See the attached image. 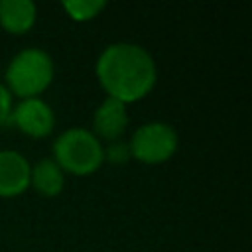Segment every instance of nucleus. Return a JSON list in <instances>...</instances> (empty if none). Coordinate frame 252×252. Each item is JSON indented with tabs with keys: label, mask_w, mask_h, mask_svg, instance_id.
<instances>
[{
	"label": "nucleus",
	"mask_w": 252,
	"mask_h": 252,
	"mask_svg": "<svg viewBox=\"0 0 252 252\" xmlns=\"http://www.w3.org/2000/svg\"><path fill=\"white\" fill-rule=\"evenodd\" d=\"M30 161L14 150H0V197L22 195L30 187Z\"/></svg>",
	"instance_id": "nucleus-6"
},
{
	"label": "nucleus",
	"mask_w": 252,
	"mask_h": 252,
	"mask_svg": "<svg viewBox=\"0 0 252 252\" xmlns=\"http://www.w3.org/2000/svg\"><path fill=\"white\" fill-rule=\"evenodd\" d=\"M63 173L91 175L104 161V148L100 140L87 128H67L53 142L51 158Z\"/></svg>",
	"instance_id": "nucleus-3"
},
{
	"label": "nucleus",
	"mask_w": 252,
	"mask_h": 252,
	"mask_svg": "<svg viewBox=\"0 0 252 252\" xmlns=\"http://www.w3.org/2000/svg\"><path fill=\"white\" fill-rule=\"evenodd\" d=\"M12 108H14L12 94H10V91L0 83V128H2L4 124H8V122H10Z\"/></svg>",
	"instance_id": "nucleus-12"
},
{
	"label": "nucleus",
	"mask_w": 252,
	"mask_h": 252,
	"mask_svg": "<svg viewBox=\"0 0 252 252\" xmlns=\"http://www.w3.org/2000/svg\"><path fill=\"white\" fill-rule=\"evenodd\" d=\"M53 59L39 47H26L18 51L6 67L4 79L10 94L22 98L39 96L53 81Z\"/></svg>",
	"instance_id": "nucleus-2"
},
{
	"label": "nucleus",
	"mask_w": 252,
	"mask_h": 252,
	"mask_svg": "<svg viewBox=\"0 0 252 252\" xmlns=\"http://www.w3.org/2000/svg\"><path fill=\"white\" fill-rule=\"evenodd\" d=\"M130 158V148L122 142H110V146L104 150V159H110L114 163H122Z\"/></svg>",
	"instance_id": "nucleus-11"
},
{
	"label": "nucleus",
	"mask_w": 252,
	"mask_h": 252,
	"mask_svg": "<svg viewBox=\"0 0 252 252\" xmlns=\"http://www.w3.org/2000/svg\"><path fill=\"white\" fill-rule=\"evenodd\" d=\"M126 126H128L126 104L106 96L100 102V106L94 110L93 130L91 132L96 138H102V140H108V142H116L124 134Z\"/></svg>",
	"instance_id": "nucleus-7"
},
{
	"label": "nucleus",
	"mask_w": 252,
	"mask_h": 252,
	"mask_svg": "<svg viewBox=\"0 0 252 252\" xmlns=\"http://www.w3.org/2000/svg\"><path fill=\"white\" fill-rule=\"evenodd\" d=\"M37 8L32 0H0V26L14 35L30 32L35 24Z\"/></svg>",
	"instance_id": "nucleus-8"
},
{
	"label": "nucleus",
	"mask_w": 252,
	"mask_h": 252,
	"mask_svg": "<svg viewBox=\"0 0 252 252\" xmlns=\"http://www.w3.org/2000/svg\"><path fill=\"white\" fill-rule=\"evenodd\" d=\"M94 73L106 96L122 104L148 96L158 81L154 57L142 45L126 41L106 45L94 63Z\"/></svg>",
	"instance_id": "nucleus-1"
},
{
	"label": "nucleus",
	"mask_w": 252,
	"mask_h": 252,
	"mask_svg": "<svg viewBox=\"0 0 252 252\" xmlns=\"http://www.w3.org/2000/svg\"><path fill=\"white\" fill-rule=\"evenodd\" d=\"M104 6L106 4L102 0H69L61 4V8L73 22H89L96 18L104 10Z\"/></svg>",
	"instance_id": "nucleus-10"
},
{
	"label": "nucleus",
	"mask_w": 252,
	"mask_h": 252,
	"mask_svg": "<svg viewBox=\"0 0 252 252\" xmlns=\"http://www.w3.org/2000/svg\"><path fill=\"white\" fill-rule=\"evenodd\" d=\"M10 122L26 136L30 138H45L53 132L55 126V114L51 106L41 100L39 96L35 98H22L10 114Z\"/></svg>",
	"instance_id": "nucleus-5"
},
{
	"label": "nucleus",
	"mask_w": 252,
	"mask_h": 252,
	"mask_svg": "<svg viewBox=\"0 0 252 252\" xmlns=\"http://www.w3.org/2000/svg\"><path fill=\"white\" fill-rule=\"evenodd\" d=\"M177 132L167 122H148L140 126L130 138V156L142 163H163L177 152Z\"/></svg>",
	"instance_id": "nucleus-4"
},
{
	"label": "nucleus",
	"mask_w": 252,
	"mask_h": 252,
	"mask_svg": "<svg viewBox=\"0 0 252 252\" xmlns=\"http://www.w3.org/2000/svg\"><path fill=\"white\" fill-rule=\"evenodd\" d=\"M30 185L43 197H55L63 191L65 173L51 158H43L32 167Z\"/></svg>",
	"instance_id": "nucleus-9"
}]
</instances>
